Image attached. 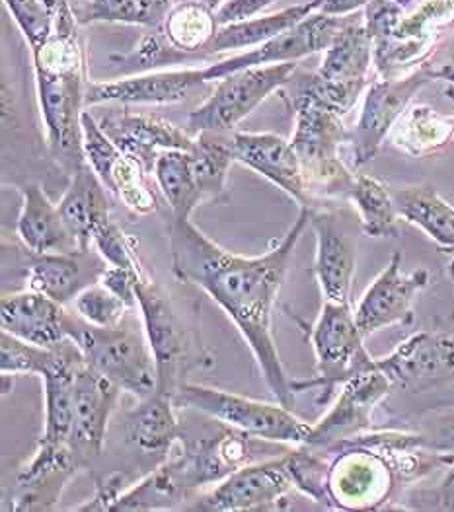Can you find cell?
I'll return each instance as SVG.
<instances>
[{"instance_id": "24", "label": "cell", "mask_w": 454, "mask_h": 512, "mask_svg": "<svg viewBox=\"0 0 454 512\" xmlns=\"http://www.w3.org/2000/svg\"><path fill=\"white\" fill-rule=\"evenodd\" d=\"M234 160L277 185L301 207H314L303 178V168L291 141L275 133L232 131Z\"/></svg>"}, {"instance_id": "47", "label": "cell", "mask_w": 454, "mask_h": 512, "mask_svg": "<svg viewBox=\"0 0 454 512\" xmlns=\"http://www.w3.org/2000/svg\"><path fill=\"white\" fill-rule=\"evenodd\" d=\"M123 481L125 476L121 472H115L110 476L102 477L96 481V493L94 497L76 507L78 512H110L114 511L115 503L123 495Z\"/></svg>"}, {"instance_id": "14", "label": "cell", "mask_w": 454, "mask_h": 512, "mask_svg": "<svg viewBox=\"0 0 454 512\" xmlns=\"http://www.w3.org/2000/svg\"><path fill=\"white\" fill-rule=\"evenodd\" d=\"M80 125L86 164L94 170L104 187L131 213L141 217L156 213L158 197L149 185L151 174L117 148L90 110H84Z\"/></svg>"}, {"instance_id": "57", "label": "cell", "mask_w": 454, "mask_h": 512, "mask_svg": "<svg viewBox=\"0 0 454 512\" xmlns=\"http://www.w3.org/2000/svg\"><path fill=\"white\" fill-rule=\"evenodd\" d=\"M453 32H454V24H453Z\"/></svg>"}, {"instance_id": "17", "label": "cell", "mask_w": 454, "mask_h": 512, "mask_svg": "<svg viewBox=\"0 0 454 512\" xmlns=\"http://www.w3.org/2000/svg\"><path fill=\"white\" fill-rule=\"evenodd\" d=\"M225 427L227 429L213 437L186 442L180 456L162 464L184 495L201 485L221 483L238 468L250 464L254 437L228 425Z\"/></svg>"}, {"instance_id": "51", "label": "cell", "mask_w": 454, "mask_h": 512, "mask_svg": "<svg viewBox=\"0 0 454 512\" xmlns=\"http://www.w3.org/2000/svg\"><path fill=\"white\" fill-rule=\"evenodd\" d=\"M435 80L443 84L445 96L454 102V63L435 65Z\"/></svg>"}, {"instance_id": "54", "label": "cell", "mask_w": 454, "mask_h": 512, "mask_svg": "<svg viewBox=\"0 0 454 512\" xmlns=\"http://www.w3.org/2000/svg\"><path fill=\"white\" fill-rule=\"evenodd\" d=\"M43 4H45V8L55 16L57 14V10L63 6V4H67L69 0H41Z\"/></svg>"}, {"instance_id": "22", "label": "cell", "mask_w": 454, "mask_h": 512, "mask_svg": "<svg viewBox=\"0 0 454 512\" xmlns=\"http://www.w3.org/2000/svg\"><path fill=\"white\" fill-rule=\"evenodd\" d=\"M102 129L117 148L135 160L147 174H152L162 150H191L195 137L174 123L147 113L110 110L100 119Z\"/></svg>"}, {"instance_id": "36", "label": "cell", "mask_w": 454, "mask_h": 512, "mask_svg": "<svg viewBox=\"0 0 454 512\" xmlns=\"http://www.w3.org/2000/svg\"><path fill=\"white\" fill-rule=\"evenodd\" d=\"M347 199L359 213L363 234L369 238H400V213L394 191L367 174H355Z\"/></svg>"}, {"instance_id": "2", "label": "cell", "mask_w": 454, "mask_h": 512, "mask_svg": "<svg viewBox=\"0 0 454 512\" xmlns=\"http://www.w3.org/2000/svg\"><path fill=\"white\" fill-rule=\"evenodd\" d=\"M78 26L75 10L67 2L55 14L51 36L30 49L47 150L69 176L86 166L80 119L90 80Z\"/></svg>"}, {"instance_id": "20", "label": "cell", "mask_w": 454, "mask_h": 512, "mask_svg": "<svg viewBox=\"0 0 454 512\" xmlns=\"http://www.w3.org/2000/svg\"><path fill=\"white\" fill-rule=\"evenodd\" d=\"M123 392L104 374L82 361L75 378V409L69 446L82 470L104 452L108 425Z\"/></svg>"}, {"instance_id": "52", "label": "cell", "mask_w": 454, "mask_h": 512, "mask_svg": "<svg viewBox=\"0 0 454 512\" xmlns=\"http://www.w3.org/2000/svg\"><path fill=\"white\" fill-rule=\"evenodd\" d=\"M147 2L162 16V20L166 18V14L170 12V8L174 6V0H147Z\"/></svg>"}, {"instance_id": "33", "label": "cell", "mask_w": 454, "mask_h": 512, "mask_svg": "<svg viewBox=\"0 0 454 512\" xmlns=\"http://www.w3.org/2000/svg\"><path fill=\"white\" fill-rule=\"evenodd\" d=\"M176 407L172 394L152 392L127 415V437L143 452H168L176 440L182 439Z\"/></svg>"}, {"instance_id": "45", "label": "cell", "mask_w": 454, "mask_h": 512, "mask_svg": "<svg viewBox=\"0 0 454 512\" xmlns=\"http://www.w3.org/2000/svg\"><path fill=\"white\" fill-rule=\"evenodd\" d=\"M4 4L26 37L30 49L51 36L55 16L45 8L41 0H4Z\"/></svg>"}, {"instance_id": "15", "label": "cell", "mask_w": 454, "mask_h": 512, "mask_svg": "<svg viewBox=\"0 0 454 512\" xmlns=\"http://www.w3.org/2000/svg\"><path fill=\"white\" fill-rule=\"evenodd\" d=\"M429 285L431 273L425 267L404 271L402 252H394L355 308V320L361 333L369 337L390 326H410L414 322L417 294Z\"/></svg>"}, {"instance_id": "8", "label": "cell", "mask_w": 454, "mask_h": 512, "mask_svg": "<svg viewBox=\"0 0 454 512\" xmlns=\"http://www.w3.org/2000/svg\"><path fill=\"white\" fill-rule=\"evenodd\" d=\"M308 339L316 355V378L295 380V390H316L320 405L330 402L336 388L373 359L351 304L324 300L318 320L308 328Z\"/></svg>"}, {"instance_id": "34", "label": "cell", "mask_w": 454, "mask_h": 512, "mask_svg": "<svg viewBox=\"0 0 454 512\" xmlns=\"http://www.w3.org/2000/svg\"><path fill=\"white\" fill-rule=\"evenodd\" d=\"M314 14V8L308 2L289 6L281 12L267 14V16H254L250 20H242L236 24H227L217 30L211 45L207 47L205 55L225 53V51H238V49H254L273 37L281 36L283 32L295 28L304 18Z\"/></svg>"}, {"instance_id": "4", "label": "cell", "mask_w": 454, "mask_h": 512, "mask_svg": "<svg viewBox=\"0 0 454 512\" xmlns=\"http://www.w3.org/2000/svg\"><path fill=\"white\" fill-rule=\"evenodd\" d=\"M289 100L295 110L291 145L299 156L310 199L347 197L355 174L340 156V148L351 139L343 115L299 92H291Z\"/></svg>"}, {"instance_id": "23", "label": "cell", "mask_w": 454, "mask_h": 512, "mask_svg": "<svg viewBox=\"0 0 454 512\" xmlns=\"http://www.w3.org/2000/svg\"><path fill=\"white\" fill-rule=\"evenodd\" d=\"M80 470L69 444L53 446L39 442L34 458L16 476L12 495L4 499V509L14 512L53 509L67 483Z\"/></svg>"}, {"instance_id": "40", "label": "cell", "mask_w": 454, "mask_h": 512, "mask_svg": "<svg viewBox=\"0 0 454 512\" xmlns=\"http://www.w3.org/2000/svg\"><path fill=\"white\" fill-rule=\"evenodd\" d=\"M75 14L80 26L106 22L158 28L164 22L147 0H88Z\"/></svg>"}, {"instance_id": "13", "label": "cell", "mask_w": 454, "mask_h": 512, "mask_svg": "<svg viewBox=\"0 0 454 512\" xmlns=\"http://www.w3.org/2000/svg\"><path fill=\"white\" fill-rule=\"evenodd\" d=\"M330 454H336L328 476L334 509L377 511L390 501L400 479L380 452L359 444H340Z\"/></svg>"}, {"instance_id": "21", "label": "cell", "mask_w": 454, "mask_h": 512, "mask_svg": "<svg viewBox=\"0 0 454 512\" xmlns=\"http://www.w3.org/2000/svg\"><path fill=\"white\" fill-rule=\"evenodd\" d=\"M207 84L203 69L188 67L178 71L137 74L112 82H88L86 110L92 106H168L188 100Z\"/></svg>"}, {"instance_id": "11", "label": "cell", "mask_w": 454, "mask_h": 512, "mask_svg": "<svg viewBox=\"0 0 454 512\" xmlns=\"http://www.w3.org/2000/svg\"><path fill=\"white\" fill-rule=\"evenodd\" d=\"M429 82H435L433 63L400 78H379L367 86L359 119L349 139L357 168L377 156L398 119Z\"/></svg>"}, {"instance_id": "3", "label": "cell", "mask_w": 454, "mask_h": 512, "mask_svg": "<svg viewBox=\"0 0 454 512\" xmlns=\"http://www.w3.org/2000/svg\"><path fill=\"white\" fill-rule=\"evenodd\" d=\"M69 339L84 361L112 380L121 392L143 400L158 390V372L143 322L127 316L112 328H98L69 312Z\"/></svg>"}, {"instance_id": "12", "label": "cell", "mask_w": 454, "mask_h": 512, "mask_svg": "<svg viewBox=\"0 0 454 512\" xmlns=\"http://www.w3.org/2000/svg\"><path fill=\"white\" fill-rule=\"evenodd\" d=\"M392 390L396 388L390 378L380 370L377 359H371L341 384L334 405L320 421L312 423L306 446L328 452L343 440L369 433L377 405L388 398Z\"/></svg>"}, {"instance_id": "10", "label": "cell", "mask_w": 454, "mask_h": 512, "mask_svg": "<svg viewBox=\"0 0 454 512\" xmlns=\"http://www.w3.org/2000/svg\"><path fill=\"white\" fill-rule=\"evenodd\" d=\"M297 63L250 67L219 80L215 92L188 115V131L232 133L234 127L265 102L275 90L285 88Z\"/></svg>"}, {"instance_id": "48", "label": "cell", "mask_w": 454, "mask_h": 512, "mask_svg": "<svg viewBox=\"0 0 454 512\" xmlns=\"http://www.w3.org/2000/svg\"><path fill=\"white\" fill-rule=\"evenodd\" d=\"M275 0H227L217 12V24L227 26V24H236L242 20H250L258 16L264 8H267Z\"/></svg>"}, {"instance_id": "39", "label": "cell", "mask_w": 454, "mask_h": 512, "mask_svg": "<svg viewBox=\"0 0 454 512\" xmlns=\"http://www.w3.org/2000/svg\"><path fill=\"white\" fill-rule=\"evenodd\" d=\"M285 462L295 489H299L314 503L326 509H334L328 485L330 462L322 450L301 444L299 448L285 452Z\"/></svg>"}, {"instance_id": "42", "label": "cell", "mask_w": 454, "mask_h": 512, "mask_svg": "<svg viewBox=\"0 0 454 512\" xmlns=\"http://www.w3.org/2000/svg\"><path fill=\"white\" fill-rule=\"evenodd\" d=\"M73 304L78 318L98 328L117 326L135 310L100 281L80 291Z\"/></svg>"}, {"instance_id": "29", "label": "cell", "mask_w": 454, "mask_h": 512, "mask_svg": "<svg viewBox=\"0 0 454 512\" xmlns=\"http://www.w3.org/2000/svg\"><path fill=\"white\" fill-rule=\"evenodd\" d=\"M22 209L16 222V234L28 254H69L80 252L73 234L39 183L20 189Z\"/></svg>"}, {"instance_id": "16", "label": "cell", "mask_w": 454, "mask_h": 512, "mask_svg": "<svg viewBox=\"0 0 454 512\" xmlns=\"http://www.w3.org/2000/svg\"><path fill=\"white\" fill-rule=\"evenodd\" d=\"M394 388L425 392L454 384V328L419 331L402 341L390 355L377 359Z\"/></svg>"}, {"instance_id": "56", "label": "cell", "mask_w": 454, "mask_h": 512, "mask_svg": "<svg viewBox=\"0 0 454 512\" xmlns=\"http://www.w3.org/2000/svg\"><path fill=\"white\" fill-rule=\"evenodd\" d=\"M453 405H454V394H453Z\"/></svg>"}, {"instance_id": "32", "label": "cell", "mask_w": 454, "mask_h": 512, "mask_svg": "<svg viewBox=\"0 0 454 512\" xmlns=\"http://www.w3.org/2000/svg\"><path fill=\"white\" fill-rule=\"evenodd\" d=\"M400 219L419 228L439 248L454 252V205L431 185H408L394 191Z\"/></svg>"}, {"instance_id": "30", "label": "cell", "mask_w": 454, "mask_h": 512, "mask_svg": "<svg viewBox=\"0 0 454 512\" xmlns=\"http://www.w3.org/2000/svg\"><path fill=\"white\" fill-rule=\"evenodd\" d=\"M59 211L80 252H88L94 232L112 220L108 189L86 164L75 176L59 201Z\"/></svg>"}, {"instance_id": "19", "label": "cell", "mask_w": 454, "mask_h": 512, "mask_svg": "<svg viewBox=\"0 0 454 512\" xmlns=\"http://www.w3.org/2000/svg\"><path fill=\"white\" fill-rule=\"evenodd\" d=\"M295 489L285 454L260 464H246L195 499L191 511L238 512L275 509Z\"/></svg>"}, {"instance_id": "44", "label": "cell", "mask_w": 454, "mask_h": 512, "mask_svg": "<svg viewBox=\"0 0 454 512\" xmlns=\"http://www.w3.org/2000/svg\"><path fill=\"white\" fill-rule=\"evenodd\" d=\"M92 244L96 246L98 254L104 257V261L108 265L115 267H125V269H139L141 257L137 254V246L135 240L131 236H127L114 219L108 220L106 224H102L92 238Z\"/></svg>"}, {"instance_id": "5", "label": "cell", "mask_w": 454, "mask_h": 512, "mask_svg": "<svg viewBox=\"0 0 454 512\" xmlns=\"http://www.w3.org/2000/svg\"><path fill=\"white\" fill-rule=\"evenodd\" d=\"M137 308L151 345L158 390L172 394L188 380L184 376L193 366H211L207 351L197 343L193 330L188 328L170 294L143 271L137 281Z\"/></svg>"}, {"instance_id": "27", "label": "cell", "mask_w": 454, "mask_h": 512, "mask_svg": "<svg viewBox=\"0 0 454 512\" xmlns=\"http://www.w3.org/2000/svg\"><path fill=\"white\" fill-rule=\"evenodd\" d=\"M84 361L80 349L73 339L63 341L53 349L51 361L39 376L45 394V417L41 444L63 446L69 444L73 429V409H75L76 370Z\"/></svg>"}, {"instance_id": "1", "label": "cell", "mask_w": 454, "mask_h": 512, "mask_svg": "<svg viewBox=\"0 0 454 512\" xmlns=\"http://www.w3.org/2000/svg\"><path fill=\"white\" fill-rule=\"evenodd\" d=\"M310 211L312 207H301L287 234L258 257L238 256L221 248L190 217H172L168 228L172 275L209 294L225 310L250 347L269 392L289 409L297 396L295 380L281 363L271 320L297 244L310 226Z\"/></svg>"}, {"instance_id": "28", "label": "cell", "mask_w": 454, "mask_h": 512, "mask_svg": "<svg viewBox=\"0 0 454 512\" xmlns=\"http://www.w3.org/2000/svg\"><path fill=\"white\" fill-rule=\"evenodd\" d=\"M108 263L104 257L88 252L69 254H30L26 267V289L45 294L67 306L80 291L96 283Z\"/></svg>"}, {"instance_id": "50", "label": "cell", "mask_w": 454, "mask_h": 512, "mask_svg": "<svg viewBox=\"0 0 454 512\" xmlns=\"http://www.w3.org/2000/svg\"><path fill=\"white\" fill-rule=\"evenodd\" d=\"M371 0H310L314 12L330 14V16H349L359 8H365Z\"/></svg>"}, {"instance_id": "43", "label": "cell", "mask_w": 454, "mask_h": 512, "mask_svg": "<svg viewBox=\"0 0 454 512\" xmlns=\"http://www.w3.org/2000/svg\"><path fill=\"white\" fill-rule=\"evenodd\" d=\"M53 349H43L22 341L6 331L0 335V372L2 376L18 374H36L41 376L45 366L49 365Z\"/></svg>"}, {"instance_id": "26", "label": "cell", "mask_w": 454, "mask_h": 512, "mask_svg": "<svg viewBox=\"0 0 454 512\" xmlns=\"http://www.w3.org/2000/svg\"><path fill=\"white\" fill-rule=\"evenodd\" d=\"M67 322L69 312L63 304L30 289L4 294L0 300L2 331L43 349H57L69 339Z\"/></svg>"}, {"instance_id": "49", "label": "cell", "mask_w": 454, "mask_h": 512, "mask_svg": "<svg viewBox=\"0 0 454 512\" xmlns=\"http://www.w3.org/2000/svg\"><path fill=\"white\" fill-rule=\"evenodd\" d=\"M425 437L431 448L441 452H454V413L439 417L435 429Z\"/></svg>"}, {"instance_id": "25", "label": "cell", "mask_w": 454, "mask_h": 512, "mask_svg": "<svg viewBox=\"0 0 454 512\" xmlns=\"http://www.w3.org/2000/svg\"><path fill=\"white\" fill-rule=\"evenodd\" d=\"M310 226L316 238V254L312 273L318 281L324 300L351 304V287L355 277V244L341 230L336 217L328 211L312 207Z\"/></svg>"}, {"instance_id": "31", "label": "cell", "mask_w": 454, "mask_h": 512, "mask_svg": "<svg viewBox=\"0 0 454 512\" xmlns=\"http://www.w3.org/2000/svg\"><path fill=\"white\" fill-rule=\"evenodd\" d=\"M388 141L414 158L439 154L454 143V113H441L427 104L410 106L394 125Z\"/></svg>"}, {"instance_id": "53", "label": "cell", "mask_w": 454, "mask_h": 512, "mask_svg": "<svg viewBox=\"0 0 454 512\" xmlns=\"http://www.w3.org/2000/svg\"><path fill=\"white\" fill-rule=\"evenodd\" d=\"M174 2H201V4H205V6H209V8H213L217 12L227 0H174Z\"/></svg>"}, {"instance_id": "7", "label": "cell", "mask_w": 454, "mask_h": 512, "mask_svg": "<svg viewBox=\"0 0 454 512\" xmlns=\"http://www.w3.org/2000/svg\"><path fill=\"white\" fill-rule=\"evenodd\" d=\"M178 407L195 409L254 439L301 446L308 442L312 423L299 419L293 409L277 403L258 402L219 388L184 382L174 392Z\"/></svg>"}, {"instance_id": "55", "label": "cell", "mask_w": 454, "mask_h": 512, "mask_svg": "<svg viewBox=\"0 0 454 512\" xmlns=\"http://www.w3.org/2000/svg\"><path fill=\"white\" fill-rule=\"evenodd\" d=\"M447 275H449V279H451V283H453L454 287V257L451 259V263L447 265Z\"/></svg>"}, {"instance_id": "38", "label": "cell", "mask_w": 454, "mask_h": 512, "mask_svg": "<svg viewBox=\"0 0 454 512\" xmlns=\"http://www.w3.org/2000/svg\"><path fill=\"white\" fill-rule=\"evenodd\" d=\"M195 145L190 150L193 174L203 199H213L223 193L228 170L236 162L232 152V133L203 131L193 135Z\"/></svg>"}, {"instance_id": "41", "label": "cell", "mask_w": 454, "mask_h": 512, "mask_svg": "<svg viewBox=\"0 0 454 512\" xmlns=\"http://www.w3.org/2000/svg\"><path fill=\"white\" fill-rule=\"evenodd\" d=\"M186 495L176 487V483L160 466L152 474L145 477L141 483L125 491L115 503L114 512L119 511H160L172 509L182 503Z\"/></svg>"}, {"instance_id": "46", "label": "cell", "mask_w": 454, "mask_h": 512, "mask_svg": "<svg viewBox=\"0 0 454 512\" xmlns=\"http://www.w3.org/2000/svg\"><path fill=\"white\" fill-rule=\"evenodd\" d=\"M404 509L454 512V454L437 485H414L406 491Z\"/></svg>"}, {"instance_id": "18", "label": "cell", "mask_w": 454, "mask_h": 512, "mask_svg": "<svg viewBox=\"0 0 454 512\" xmlns=\"http://www.w3.org/2000/svg\"><path fill=\"white\" fill-rule=\"evenodd\" d=\"M345 22V16H330L322 12H314L303 22H299L295 28L283 32L281 36L273 37L262 45L244 51L240 55H234L225 61L213 63L209 67H203V73L207 82L221 80L228 74L238 73L250 67H264L275 63H297L308 55L326 51L330 43L334 41L336 34L340 32Z\"/></svg>"}, {"instance_id": "37", "label": "cell", "mask_w": 454, "mask_h": 512, "mask_svg": "<svg viewBox=\"0 0 454 512\" xmlns=\"http://www.w3.org/2000/svg\"><path fill=\"white\" fill-rule=\"evenodd\" d=\"M152 178L174 217H191L205 201L193 174L190 150H162L156 158Z\"/></svg>"}, {"instance_id": "35", "label": "cell", "mask_w": 454, "mask_h": 512, "mask_svg": "<svg viewBox=\"0 0 454 512\" xmlns=\"http://www.w3.org/2000/svg\"><path fill=\"white\" fill-rule=\"evenodd\" d=\"M158 28L162 37L190 61L207 53L219 24L215 10L201 2H174Z\"/></svg>"}, {"instance_id": "9", "label": "cell", "mask_w": 454, "mask_h": 512, "mask_svg": "<svg viewBox=\"0 0 454 512\" xmlns=\"http://www.w3.org/2000/svg\"><path fill=\"white\" fill-rule=\"evenodd\" d=\"M453 24L454 0H416L386 36L373 41V67L379 78H400L429 65Z\"/></svg>"}, {"instance_id": "6", "label": "cell", "mask_w": 454, "mask_h": 512, "mask_svg": "<svg viewBox=\"0 0 454 512\" xmlns=\"http://www.w3.org/2000/svg\"><path fill=\"white\" fill-rule=\"evenodd\" d=\"M371 69H375L373 39L367 34L363 20H345L324 51L320 69L303 74L295 82H289V86H293V92L304 94L345 117L367 90Z\"/></svg>"}]
</instances>
